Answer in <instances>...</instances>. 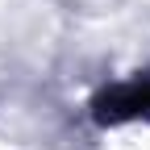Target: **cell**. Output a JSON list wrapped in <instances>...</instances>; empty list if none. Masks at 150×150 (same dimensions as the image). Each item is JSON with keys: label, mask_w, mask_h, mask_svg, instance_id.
I'll use <instances>...</instances> for the list:
<instances>
[{"label": "cell", "mask_w": 150, "mask_h": 150, "mask_svg": "<svg viewBox=\"0 0 150 150\" xmlns=\"http://www.w3.org/2000/svg\"><path fill=\"white\" fill-rule=\"evenodd\" d=\"M150 112V79H134V83H121L104 92L96 100V117L100 121H129V117H142Z\"/></svg>", "instance_id": "1"}]
</instances>
